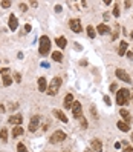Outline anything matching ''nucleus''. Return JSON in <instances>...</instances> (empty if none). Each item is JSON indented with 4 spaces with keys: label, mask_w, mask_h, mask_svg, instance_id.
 <instances>
[{
    "label": "nucleus",
    "mask_w": 133,
    "mask_h": 152,
    "mask_svg": "<svg viewBox=\"0 0 133 152\" xmlns=\"http://www.w3.org/2000/svg\"><path fill=\"white\" fill-rule=\"evenodd\" d=\"M52 59H54L55 62H61V60H63V54L60 51H55V52H52Z\"/></svg>",
    "instance_id": "4be33fe9"
},
{
    "label": "nucleus",
    "mask_w": 133,
    "mask_h": 152,
    "mask_svg": "<svg viewBox=\"0 0 133 152\" xmlns=\"http://www.w3.org/2000/svg\"><path fill=\"white\" fill-rule=\"evenodd\" d=\"M69 26H70V29L74 32H77L80 34L83 31V26H81V22H80V18H72V20L69 22Z\"/></svg>",
    "instance_id": "423d86ee"
},
{
    "label": "nucleus",
    "mask_w": 133,
    "mask_h": 152,
    "mask_svg": "<svg viewBox=\"0 0 133 152\" xmlns=\"http://www.w3.org/2000/svg\"><path fill=\"white\" fill-rule=\"evenodd\" d=\"M23 31H25V32H29V31H31V25H29V23H28V25H25Z\"/></svg>",
    "instance_id": "2f4dec72"
},
{
    "label": "nucleus",
    "mask_w": 133,
    "mask_h": 152,
    "mask_svg": "<svg viewBox=\"0 0 133 152\" xmlns=\"http://www.w3.org/2000/svg\"><path fill=\"white\" fill-rule=\"evenodd\" d=\"M55 43L58 45V46L61 48V49H63V48H66V37H58V39L55 40Z\"/></svg>",
    "instance_id": "aec40b11"
},
{
    "label": "nucleus",
    "mask_w": 133,
    "mask_h": 152,
    "mask_svg": "<svg viewBox=\"0 0 133 152\" xmlns=\"http://www.w3.org/2000/svg\"><path fill=\"white\" fill-rule=\"evenodd\" d=\"M14 77H16V82H17V83H20V82H22V75L18 74V72H16V75H14Z\"/></svg>",
    "instance_id": "c756f323"
},
{
    "label": "nucleus",
    "mask_w": 133,
    "mask_h": 152,
    "mask_svg": "<svg viewBox=\"0 0 133 152\" xmlns=\"http://www.w3.org/2000/svg\"><path fill=\"white\" fill-rule=\"evenodd\" d=\"M40 126V115H34L31 121H29V131L31 132H35Z\"/></svg>",
    "instance_id": "6e6552de"
},
{
    "label": "nucleus",
    "mask_w": 133,
    "mask_h": 152,
    "mask_svg": "<svg viewBox=\"0 0 133 152\" xmlns=\"http://www.w3.org/2000/svg\"><path fill=\"white\" fill-rule=\"evenodd\" d=\"M46 89H48L46 78H44V77H40V78H38V91H40V92H44Z\"/></svg>",
    "instance_id": "4468645a"
},
{
    "label": "nucleus",
    "mask_w": 133,
    "mask_h": 152,
    "mask_svg": "<svg viewBox=\"0 0 133 152\" xmlns=\"http://www.w3.org/2000/svg\"><path fill=\"white\" fill-rule=\"evenodd\" d=\"M123 144L125 146V147H124V152H133V147H130V146H128L125 140H123Z\"/></svg>",
    "instance_id": "a878e982"
},
{
    "label": "nucleus",
    "mask_w": 133,
    "mask_h": 152,
    "mask_svg": "<svg viewBox=\"0 0 133 152\" xmlns=\"http://www.w3.org/2000/svg\"><path fill=\"white\" fill-rule=\"evenodd\" d=\"M104 103H106V105H112V103H110V97H109V95L104 97Z\"/></svg>",
    "instance_id": "72a5a7b5"
},
{
    "label": "nucleus",
    "mask_w": 133,
    "mask_h": 152,
    "mask_svg": "<svg viewBox=\"0 0 133 152\" xmlns=\"http://www.w3.org/2000/svg\"><path fill=\"white\" fill-rule=\"evenodd\" d=\"M116 126H118V129H119V131H123V132H128V131H130V126H128L125 121H118Z\"/></svg>",
    "instance_id": "dca6fc26"
},
{
    "label": "nucleus",
    "mask_w": 133,
    "mask_h": 152,
    "mask_svg": "<svg viewBox=\"0 0 133 152\" xmlns=\"http://www.w3.org/2000/svg\"><path fill=\"white\" fill-rule=\"evenodd\" d=\"M128 100H130V91L128 89H119L116 92V103L124 106L128 103Z\"/></svg>",
    "instance_id": "7ed1b4c3"
},
{
    "label": "nucleus",
    "mask_w": 133,
    "mask_h": 152,
    "mask_svg": "<svg viewBox=\"0 0 133 152\" xmlns=\"http://www.w3.org/2000/svg\"><path fill=\"white\" fill-rule=\"evenodd\" d=\"M0 140H2L3 143H6V141H8V129H5V128H3L2 131H0Z\"/></svg>",
    "instance_id": "6ab92c4d"
},
{
    "label": "nucleus",
    "mask_w": 133,
    "mask_h": 152,
    "mask_svg": "<svg viewBox=\"0 0 133 152\" xmlns=\"http://www.w3.org/2000/svg\"><path fill=\"white\" fill-rule=\"evenodd\" d=\"M17 152H28V149H26V146L23 143H18L17 144Z\"/></svg>",
    "instance_id": "393cba45"
},
{
    "label": "nucleus",
    "mask_w": 133,
    "mask_h": 152,
    "mask_svg": "<svg viewBox=\"0 0 133 152\" xmlns=\"http://www.w3.org/2000/svg\"><path fill=\"white\" fill-rule=\"evenodd\" d=\"M63 152H67V151H63Z\"/></svg>",
    "instance_id": "c03bdc74"
},
{
    "label": "nucleus",
    "mask_w": 133,
    "mask_h": 152,
    "mask_svg": "<svg viewBox=\"0 0 133 152\" xmlns=\"http://www.w3.org/2000/svg\"><path fill=\"white\" fill-rule=\"evenodd\" d=\"M52 114H54V115H55V117H57V118H58V120H61L63 123H67V117L64 115V112L58 111V109H54V111H52Z\"/></svg>",
    "instance_id": "ddd939ff"
},
{
    "label": "nucleus",
    "mask_w": 133,
    "mask_h": 152,
    "mask_svg": "<svg viewBox=\"0 0 133 152\" xmlns=\"http://www.w3.org/2000/svg\"><path fill=\"white\" fill-rule=\"evenodd\" d=\"M9 123L11 124H17V126H20L22 123H23V117L20 115V114H17V115H12V117H9Z\"/></svg>",
    "instance_id": "1a4fd4ad"
},
{
    "label": "nucleus",
    "mask_w": 133,
    "mask_h": 152,
    "mask_svg": "<svg viewBox=\"0 0 133 152\" xmlns=\"http://www.w3.org/2000/svg\"><path fill=\"white\" fill-rule=\"evenodd\" d=\"M8 26L12 31H16L17 29V26H18V20H17V17L16 16H9V20H8Z\"/></svg>",
    "instance_id": "9b49d317"
},
{
    "label": "nucleus",
    "mask_w": 133,
    "mask_h": 152,
    "mask_svg": "<svg viewBox=\"0 0 133 152\" xmlns=\"http://www.w3.org/2000/svg\"><path fill=\"white\" fill-rule=\"evenodd\" d=\"M23 132H25V129L22 128V126H16V128L12 129V137H14V138H16V137H20Z\"/></svg>",
    "instance_id": "f3484780"
},
{
    "label": "nucleus",
    "mask_w": 133,
    "mask_h": 152,
    "mask_svg": "<svg viewBox=\"0 0 133 152\" xmlns=\"http://www.w3.org/2000/svg\"><path fill=\"white\" fill-rule=\"evenodd\" d=\"M90 146H92V149L95 152H101L102 151V143L100 141V140H96V138H93L92 141H90Z\"/></svg>",
    "instance_id": "9d476101"
},
{
    "label": "nucleus",
    "mask_w": 133,
    "mask_h": 152,
    "mask_svg": "<svg viewBox=\"0 0 133 152\" xmlns=\"http://www.w3.org/2000/svg\"><path fill=\"white\" fill-rule=\"evenodd\" d=\"M66 140V134H64L63 131H55L54 134L51 135V138H49V141H51L52 144H57L60 141H64Z\"/></svg>",
    "instance_id": "39448f33"
},
{
    "label": "nucleus",
    "mask_w": 133,
    "mask_h": 152,
    "mask_svg": "<svg viewBox=\"0 0 133 152\" xmlns=\"http://www.w3.org/2000/svg\"><path fill=\"white\" fill-rule=\"evenodd\" d=\"M51 51V39L48 36H41L40 37V46H38V52L41 55H46Z\"/></svg>",
    "instance_id": "f03ea898"
},
{
    "label": "nucleus",
    "mask_w": 133,
    "mask_h": 152,
    "mask_svg": "<svg viewBox=\"0 0 133 152\" xmlns=\"http://www.w3.org/2000/svg\"><path fill=\"white\" fill-rule=\"evenodd\" d=\"M119 147H121V143H119V141L115 143V149H119Z\"/></svg>",
    "instance_id": "c9c22d12"
},
{
    "label": "nucleus",
    "mask_w": 133,
    "mask_h": 152,
    "mask_svg": "<svg viewBox=\"0 0 133 152\" xmlns=\"http://www.w3.org/2000/svg\"><path fill=\"white\" fill-rule=\"evenodd\" d=\"M86 31H87V36H89L90 39H93V37L96 36V31H95V28H93V26H87V28H86Z\"/></svg>",
    "instance_id": "412c9836"
},
{
    "label": "nucleus",
    "mask_w": 133,
    "mask_h": 152,
    "mask_svg": "<svg viewBox=\"0 0 133 152\" xmlns=\"http://www.w3.org/2000/svg\"><path fill=\"white\" fill-rule=\"evenodd\" d=\"M90 112H92L93 118H98V114H96V109H95V106H90Z\"/></svg>",
    "instance_id": "c85d7f7f"
},
{
    "label": "nucleus",
    "mask_w": 133,
    "mask_h": 152,
    "mask_svg": "<svg viewBox=\"0 0 133 152\" xmlns=\"http://www.w3.org/2000/svg\"><path fill=\"white\" fill-rule=\"evenodd\" d=\"M84 152H95V151H90V149H86Z\"/></svg>",
    "instance_id": "ea45409f"
},
{
    "label": "nucleus",
    "mask_w": 133,
    "mask_h": 152,
    "mask_svg": "<svg viewBox=\"0 0 133 152\" xmlns=\"http://www.w3.org/2000/svg\"><path fill=\"white\" fill-rule=\"evenodd\" d=\"M72 115H74V118H83V108H81V103L80 101H74L72 103Z\"/></svg>",
    "instance_id": "20e7f679"
},
{
    "label": "nucleus",
    "mask_w": 133,
    "mask_h": 152,
    "mask_svg": "<svg viewBox=\"0 0 133 152\" xmlns=\"http://www.w3.org/2000/svg\"><path fill=\"white\" fill-rule=\"evenodd\" d=\"M113 16L119 17V6H118V5H115V8H113Z\"/></svg>",
    "instance_id": "bb28decb"
},
{
    "label": "nucleus",
    "mask_w": 133,
    "mask_h": 152,
    "mask_svg": "<svg viewBox=\"0 0 133 152\" xmlns=\"http://www.w3.org/2000/svg\"><path fill=\"white\" fill-rule=\"evenodd\" d=\"M31 5H32V6H35V8H37V6H38V2H31Z\"/></svg>",
    "instance_id": "4c0bfd02"
},
{
    "label": "nucleus",
    "mask_w": 133,
    "mask_h": 152,
    "mask_svg": "<svg viewBox=\"0 0 133 152\" xmlns=\"http://www.w3.org/2000/svg\"><path fill=\"white\" fill-rule=\"evenodd\" d=\"M81 120V126L83 128H87V120H84V118H80Z\"/></svg>",
    "instance_id": "f704fd0d"
},
{
    "label": "nucleus",
    "mask_w": 133,
    "mask_h": 152,
    "mask_svg": "<svg viewBox=\"0 0 133 152\" xmlns=\"http://www.w3.org/2000/svg\"><path fill=\"white\" fill-rule=\"evenodd\" d=\"M132 143H133V134H132Z\"/></svg>",
    "instance_id": "a19ab883"
},
{
    "label": "nucleus",
    "mask_w": 133,
    "mask_h": 152,
    "mask_svg": "<svg viewBox=\"0 0 133 152\" xmlns=\"http://www.w3.org/2000/svg\"><path fill=\"white\" fill-rule=\"evenodd\" d=\"M127 41H121L119 45V49H118V52H119V55H125V51H127Z\"/></svg>",
    "instance_id": "a211bd4d"
},
{
    "label": "nucleus",
    "mask_w": 133,
    "mask_h": 152,
    "mask_svg": "<svg viewBox=\"0 0 133 152\" xmlns=\"http://www.w3.org/2000/svg\"><path fill=\"white\" fill-rule=\"evenodd\" d=\"M0 5H2V8H9V6H11V2H8V0H3Z\"/></svg>",
    "instance_id": "cd10ccee"
},
{
    "label": "nucleus",
    "mask_w": 133,
    "mask_h": 152,
    "mask_svg": "<svg viewBox=\"0 0 133 152\" xmlns=\"http://www.w3.org/2000/svg\"><path fill=\"white\" fill-rule=\"evenodd\" d=\"M3 111H5V108H3L2 105H0V112H3Z\"/></svg>",
    "instance_id": "58836bf2"
},
{
    "label": "nucleus",
    "mask_w": 133,
    "mask_h": 152,
    "mask_svg": "<svg viewBox=\"0 0 133 152\" xmlns=\"http://www.w3.org/2000/svg\"><path fill=\"white\" fill-rule=\"evenodd\" d=\"M115 89H116V85H115V83H113V85L110 86V91H115Z\"/></svg>",
    "instance_id": "e433bc0d"
},
{
    "label": "nucleus",
    "mask_w": 133,
    "mask_h": 152,
    "mask_svg": "<svg viewBox=\"0 0 133 152\" xmlns=\"http://www.w3.org/2000/svg\"><path fill=\"white\" fill-rule=\"evenodd\" d=\"M11 83H12V78H11L9 75H3V85H5V86H9Z\"/></svg>",
    "instance_id": "b1692460"
},
{
    "label": "nucleus",
    "mask_w": 133,
    "mask_h": 152,
    "mask_svg": "<svg viewBox=\"0 0 133 152\" xmlns=\"http://www.w3.org/2000/svg\"><path fill=\"white\" fill-rule=\"evenodd\" d=\"M72 103H74V95H72V94H67V95L64 97L63 106H64L66 109H69V108H72Z\"/></svg>",
    "instance_id": "f8f14e48"
},
{
    "label": "nucleus",
    "mask_w": 133,
    "mask_h": 152,
    "mask_svg": "<svg viewBox=\"0 0 133 152\" xmlns=\"http://www.w3.org/2000/svg\"><path fill=\"white\" fill-rule=\"evenodd\" d=\"M132 101H133V95H132Z\"/></svg>",
    "instance_id": "37998d69"
},
{
    "label": "nucleus",
    "mask_w": 133,
    "mask_h": 152,
    "mask_svg": "<svg viewBox=\"0 0 133 152\" xmlns=\"http://www.w3.org/2000/svg\"><path fill=\"white\" fill-rule=\"evenodd\" d=\"M8 72H9L8 68H3V69H0V74H3V75H8Z\"/></svg>",
    "instance_id": "7c9ffc66"
},
{
    "label": "nucleus",
    "mask_w": 133,
    "mask_h": 152,
    "mask_svg": "<svg viewBox=\"0 0 133 152\" xmlns=\"http://www.w3.org/2000/svg\"><path fill=\"white\" fill-rule=\"evenodd\" d=\"M61 88V78L60 77H54L51 82H49V86H48V94L49 95H57V92Z\"/></svg>",
    "instance_id": "f257e3e1"
},
{
    "label": "nucleus",
    "mask_w": 133,
    "mask_h": 152,
    "mask_svg": "<svg viewBox=\"0 0 133 152\" xmlns=\"http://www.w3.org/2000/svg\"><path fill=\"white\" fill-rule=\"evenodd\" d=\"M100 34H107L110 29H109V26H106V25H98V29H96Z\"/></svg>",
    "instance_id": "5701e85b"
},
{
    "label": "nucleus",
    "mask_w": 133,
    "mask_h": 152,
    "mask_svg": "<svg viewBox=\"0 0 133 152\" xmlns=\"http://www.w3.org/2000/svg\"><path fill=\"white\" fill-rule=\"evenodd\" d=\"M115 74H116V77L119 78V80H123V82H125V83H132L130 75H128L124 69H116V71H115Z\"/></svg>",
    "instance_id": "0eeeda50"
},
{
    "label": "nucleus",
    "mask_w": 133,
    "mask_h": 152,
    "mask_svg": "<svg viewBox=\"0 0 133 152\" xmlns=\"http://www.w3.org/2000/svg\"><path fill=\"white\" fill-rule=\"evenodd\" d=\"M119 114H121V117L124 118V121L128 124V121H132V117H130V112L127 111V109H123L121 108V111H119Z\"/></svg>",
    "instance_id": "2eb2a0df"
},
{
    "label": "nucleus",
    "mask_w": 133,
    "mask_h": 152,
    "mask_svg": "<svg viewBox=\"0 0 133 152\" xmlns=\"http://www.w3.org/2000/svg\"><path fill=\"white\" fill-rule=\"evenodd\" d=\"M20 9L22 11H26V9H28V5H26V3H20Z\"/></svg>",
    "instance_id": "473e14b6"
},
{
    "label": "nucleus",
    "mask_w": 133,
    "mask_h": 152,
    "mask_svg": "<svg viewBox=\"0 0 133 152\" xmlns=\"http://www.w3.org/2000/svg\"><path fill=\"white\" fill-rule=\"evenodd\" d=\"M130 36H132V39H133V32H132V34H130Z\"/></svg>",
    "instance_id": "79ce46f5"
}]
</instances>
